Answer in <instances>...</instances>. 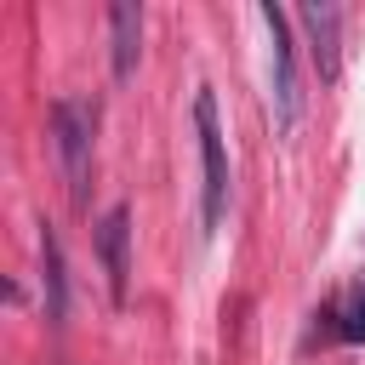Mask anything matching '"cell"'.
I'll use <instances>...</instances> for the list:
<instances>
[{"instance_id":"cell-3","label":"cell","mask_w":365,"mask_h":365,"mask_svg":"<svg viewBox=\"0 0 365 365\" xmlns=\"http://www.w3.org/2000/svg\"><path fill=\"white\" fill-rule=\"evenodd\" d=\"M262 29H268V97H274V131H297L302 120V80H297V46L285 29L279 6H257Z\"/></svg>"},{"instance_id":"cell-4","label":"cell","mask_w":365,"mask_h":365,"mask_svg":"<svg viewBox=\"0 0 365 365\" xmlns=\"http://www.w3.org/2000/svg\"><path fill=\"white\" fill-rule=\"evenodd\" d=\"M97 251H103V274H108V297L125 302V285H131V205H108L103 222H97Z\"/></svg>"},{"instance_id":"cell-7","label":"cell","mask_w":365,"mask_h":365,"mask_svg":"<svg viewBox=\"0 0 365 365\" xmlns=\"http://www.w3.org/2000/svg\"><path fill=\"white\" fill-rule=\"evenodd\" d=\"M40 291H46V319L63 325L68 319V274H63V245H57L51 222L40 228Z\"/></svg>"},{"instance_id":"cell-2","label":"cell","mask_w":365,"mask_h":365,"mask_svg":"<svg viewBox=\"0 0 365 365\" xmlns=\"http://www.w3.org/2000/svg\"><path fill=\"white\" fill-rule=\"evenodd\" d=\"M91 137H97V108L86 97H57L51 103V143L63 160V182L68 200L86 205V182H91Z\"/></svg>"},{"instance_id":"cell-1","label":"cell","mask_w":365,"mask_h":365,"mask_svg":"<svg viewBox=\"0 0 365 365\" xmlns=\"http://www.w3.org/2000/svg\"><path fill=\"white\" fill-rule=\"evenodd\" d=\"M194 137H200V234H217L228 211V148H222V120L211 91L194 97Z\"/></svg>"},{"instance_id":"cell-8","label":"cell","mask_w":365,"mask_h":365,"mask_svg":"<svg viewBox=\"0 0 365 365\" xmlns=\"http://www.w3.org/2000/svg\"><path fill=\"white\" fill-rule=\"evenodd\" d=\"M342 336H354V342H365V285L348 297V308H342Z\"/></svg>"},{"instance_id":"cell-6","label":"cell","mask_w":365,"mask_h":365,"mask_svg":"<svg viewBox=\"0 0 365 365\" xmlns=\"http://www.w3.org/2000/svg\"><path fill=\"white\" fill-rule=\"evenodd\" d=\"M137 51H143V6L114 0L108 6V63H114V80H131Z\"/></svg>"},{"instance_id":"cell-5","label":"cell","mask_w":365,"mask_h":365,"mask_svg":"<svg viewBox=\"0 0 365 365\" xmlns=\"http://www.w3.org/2000/svg\"><path fill=\"white\" fill-rule=\"evenodd\" d=\"M297 17H302V29H308V51H314L319 80H336V74H342V11L325 6V0H308Z\"/></svg>"}]
</instances>
